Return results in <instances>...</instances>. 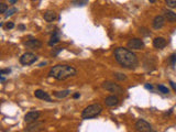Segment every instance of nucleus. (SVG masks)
<instances>
[{
  "instance_id": "obj_1",
  "label": "nucleus",
  "mask_w": 176,
  "mask_h": 132,
  "mask_svg": "<svg viewBox=\"0 0 176 132\" xmlns=\"http://www.w3.org/2000/svg\"><path fill=\"white\" fill-rule=\"evenodd\" d=\"M115 59L124 68H136L139 64L136 53L124 47H117L115 50Z\"/></svg>"
},
{
  "instance_id": "obj_2",
  "label": "nucleus",
  "mask_w": 176,
  "mask_h": 132,
  "mask_svg": "<svg viewBox=\"0 0 176 132\" xmlns=\"http://www.w3.org/2000/svg\"><path fill=\"white\" fill-rule=\"evenodd\" d=\"M76 74H77V71L73 66L66 65V64H58V65L53 66L50 69L48 76L57 79V80H65L69 77L75 76Z\"/></svg>"
},
{
  "instance_id": "obj_3",
  "label": "nucleus",
  "mask_w": 176,
  "mask_h": 132,
  "mask_svg": "<svg viewBox=\"0 0 176 132\" xmlns=\"http://www.w3.org/2000/svg\"><path fill=\"white\" fill-rule=\"evenodd\" d=\"M103 111V106L99 104H94L90 105V106L86 107L85 109L82 112V118L85 120L87 119H93V118L97 117Z\"/></svg>"
},
{
  "instance_id": "obj_4",
  "label": "nucleus",
  "mask_w": 176,
  "mask_h": 132,
  "mask_svg": "<svg viewBox=\"0 0 176 132\" xmlns=\"http://www.w3.org/2000/svg\"><path fill=\"white\" fill-rule=\"evenodd\" d=\"M103 88H105L106 90L115 94H123V88L118 84H115L113 81H105L103 84Z\"/></svg>"
},
{
  "instance_id": "obj_5",
  "label": "nucleus",
  "mask_w": 176,
  "mask_h": 132,
  "mask_svg": "<svg viewBox=\"0 0 176 132\" xmlns=\"http://www.w3.org/2000/svg\"><path fill=\"white\" fill-rule=\"evenodd\" d=\"M36 61H38V56L33 53H30V52H27V53H24L20 57V63L22 64V65H27V66L32 65V64L35 63Z\"/></svg>"
},
{
  "instance_id": "obj_6",
  "label": "nucleus",
  "mask_w": 176,
  "mask_h": 132,
  "mask_svg": "<svg viewBox=\"0 0 176 132\" xmlns=\"http://www.w3.org/2000/svg\"><path fill=\"white\" fill-rule=\"evenodd\" d=\"M136 130L138 132H152V127L145 120L140 119L136 122Z\"/></svg>"
},
{
  "instance_id": "obj_7",
  "label": "nucleus",
  "mask_w": 176,
  "mask_h": 132,
  "mask_svg": "<svg viewBox=\"0 0 176 132\" xmlns=\"http://www.w3.org/2000/svg\"><path fill=\"white\" fill-rule=\"evenodd\" d=\"M128 47L132 50H142L144 47V42L141 39H131L128 42Z\"/></svg>"
},
{
  "instance_id": "obj_8",
  "label": "nucleus",
  "mask_w": 176,
  "mask_h": 132,
  "mask_svg": "<svg viewBox=\"0 0 176 132\" xmlns=\"http://www.w3.org/2000/svg\"><path fill=\"white\" fill-rule=\"evenodd\" d=\"M40 112L39 111H30L24 116V121L27 123H32V122L38 121L39 117H40Z\"/></svg>"
},
{
  "instance_id": "obj_9",
  "label": "nucleus",
  "mask_w": 176,
  "mask_h": 132,
  "mask_svg": "<svg viewBox=\"0 0 176 132\" xmlns=\"http://www.w3.org/2000/svg\"><path fill=\"white\" fill-rule=\"evenodd\" d=\"M24 45L29 48L35 50V48H40L42 46V42L36 40V39H31V40H28L27 42H24Z\"/></svg>"
},
{
  "instance_id": "obj_10",
  "label": "nucleus",
  "mask_w": 176,
  "mask_h": 132,
  "mask_svg": "<svg viewBox=\"0 0 176 132\" xmlns=\"http://www.w3.org/2000/svg\"><path fill=\"white\" fill-rule=\"evenodd\" d=\"M152 24H153V28L155 29V30H158V29H161L164 27V24H165V19H164V17H162V15H156L155 18H154L153 22H152Z\"/></svg>"
},
{
  "instance_id": "obj_11",
  "label": "nucleus",
  "mask_w": 176,
  "mask_h": 132,
  "mask_svg": "<svg viewBox=\"0 0 176 132\" xmlns=\"http://www.w3.org/2000/svg\"><path fill=\"white\" fill-rule=\"evenodd\" d=\"M34 96L39 99H42V100H45V101L51 102L52 101V99H51L50 95L48 93H45L44 90H41V89H38V90H35L34 92Z\"/></svg>"
},
{
  "instance_id": "obj_12",
  "label": "nucleus",
  "mask_w": 176,
  "mask_h": 132,
  "mask_svg": "<svg viewBox=\"0 0 176 132\" xmlns=\"http://www.w3.org/2000/svg\"><path fill=\"white\" fill-rule=\"evenodd\" d=\"M42 126H43V122H32L30 123L29 127H27L25 129V132H39L41 129H42Z\"/></svg>"
},
{
  "instance_id": "obj_13",
  "label": "nucleus",
  "mask_w": 176,
  "mask_h": 132,
  "mask_svg": "<svg viewBox=\"0 0 176 132\" xmlns=\"http://www.w3.org/2000/svg\"><path fill=\"white\" fill-rule=\"evenodd\" d=\"M166 44H167V42H166V40L164 38H161V36H158V38H155L153 40V45L155 48H164L166 46Z\"/></svg>"
},
{
  "instance_id": "obj_14",
  "label": "nucleus",
  "mask_w": 176,
  "mask_h": 132,
  "mask_svg": "<svg viewBox=\"0 0 176 132\" xmlns=\"http://www.w3.org/2000/svg\"><path fill=\"white\" fill-rule=\"evenodd\" d=\"M105 104H106V106H108V107H115L119 104V99H118V97L115 96V95L108 96L105 99Z\"/></svg>"
},
{
  "instance_id": "obj_15",
  "label": "nucleus",
  "mask_w": 176,
  "mask_h": 132,
  "mask_svg": "<svg viewBox=\"0 0 176 132\" xmlns=\"http://www.w3.org/2000/svg\"><path fill=\"white\" fill-rule=\"evenodd\" d=\"M43 17H44V20L48 21V22H53V21L56 19V13L54 12V11L48 10V11H46V12L44 13V15H43Z\"/></svg>"
},
{
  "instance_id": "obj_16",
  "label": "nucleus",
  "mask_w": 176,
  "mask_h": 132,
  "mask_svg": "<svg viewBox=\"0 0 176 132\" xmlns=\"http://www.w3.org/2000/svg\"><path fill=\"white\" fill-rule=\"evenodd\" d=\"M60 42V34H58L57 31H54V33L51 36V40L48 41V45L50 46H54L56 43Z\"/></svg>"
},
{
  "instance_id": "obj_17",
  "label": "nucleus",
  "mask_w": 176,
  "mask_h": 132,
  "mask_svg": "<svg viewBox=\"0 0 176 132\" xmlns=\"http://www.w3.org/2000/svg\"><path fill=\"white\" fill-rule=\"evenodd\" d=\"M165 18L167 19V21H170V22H175L176 21V13L173 12V11L171 10H165Z\"/></svg>"
},
{
  "instance_id": "obj_18",
  "label": "nucleus",
  "mask_w": 176,
  "mask_h": 132,
  "mask_svg": "<svg viewBox=\"0 0 176 132\" xmlns=\"http://www.w3.org/2000/svg\"><path fill=\"white\" fill-rule=\"evenodd\" d=\"M69 90H62V92H54V96L56 97V98H65V97H67L68 95H69Z\"/></svg>"
},
{
  "instance_id": "obj_19",
  "label": "nucleus",
  "mask_w": 176,
  "mask_h": 132,
  "mask_svg": "<svg viewBox=\"0 0 176 132\" xmlns=\"http://www.w3.org/2000/svg\"><path fill=\"white\" fill-rule=\"evenodd\" d=\"M89 0H72V3H73L75 7H85L88 3Z\"/></svg>"
},
{
  "instance_id": "obj_20",
  "label": "nucleus",
  "mask_w": 176,
  "mask_h": 132,
  "mask_svg": "<svg viewBox=\"0 0 176 132\" xmlns=\"http://www.w3.org/2000/svg\"><path fill=\"white\" fill-rule=\"evenodd\" d=\"M17 12V8H10V9H8L7 11H6V13H5V18H9L10 15H12L13 13H15Z\"/></svg>"
},
{
  "instance_id": "obj_21",
  "label": "nucleus",
  "mask_w": 176,
  "mask_h": 132,
  "mask_svg": "<svg viewBox=\"0 0 176 132\" xmlns=\"http://www.w3.org/2000/svg\"><path fill=\"white\" fill-rule=\"evenodd\" d=\"M113 76L116 77L118 80H121V81L126 80V79H127V76L124 75V74H122V73H115V74H113Z\"/></svg>"
},
{
  "instance_id": "obj_22",
  "label": "nucleus",
  "mask_w": 176,
  "mask_h": 132,
  "mask_svg": "<svg viewBox=\"0 0 176 132\" xmlns=\"http://www.w3.org/2000/svg\"><path fill=\"white\" fill-rule=\"evenodd\" d=\"M157 88H158V90L162 93V94H169V93H170V89L167 88V87L163 86V85H158Z\"/></svg>"
},
{
  "instance_id": "obj_23",
  "label": "nucleus",
  "mask_w": 176,
  "mask_h": 132,
  "mask_svg": "<svg viewBox=\"0 0 176 132\" xmlns=\"http://www.w3.org/2000/svg\"><path fill=\"white\" fill-rule=\"evenodd\" d=\"M166 5L171 8H176V0H165Z\"/></svg>"
},
{
  "instance_id": "obj_24",
  "label": "nucleus",
  "mask_w": 176,
  "mask_h": 132,
  "mask_svg": "<svg viewBox=\"0 0 176 132\" xmlns=\"http://www.w3.org/2000/svg\"><path fill=\"white\" fill-rule=\"evenodd\" d=\"M8 10V8H7V5L3 2L0 3V13H6V11Z\"/></svg>"
},
{
  "instance_id": "obj_25",
  "label": "nucleus",
  "mask_w": 176,
  "mask_h": 132,
  "mask_svg": "<svg viewBox=\"0 0 176 132\" xmlns=\"http://www.w3.org/2000/svg\"><path fill=\"white\" fill-rule=\"evenodd\" d=\"M170 62H171L172 66H174L176 64V54H173V55H171V57H170Z\"/></svg>"
},
{
  "instance_id": "obj_26",
  "label": "nucleus",
  "mask_w": 176,
  "mask_h": 132,
  "mask_svg": "<svg viewBox=\"0 0 176 132\" xmlns=\"http://www.w3.org/2000/svg\"><path fill=\"white\" fill-rule=\"evenodd\" d=\"M61 51H63V47H57V48L55 50V51H53V52H52V55H53V56H56L58 53H60Z\"/></svg>"
},
{
  "instance_id": "obj_27",
  "label": "nucleus",
  "mask_w": 176,
  "mask_h": 132,
  "mask_svg": "<svg viewBox=\"0 0 176 132\" xmlns=\"http://www.w3.org/2000/svg\"><path fill=\"white\" fill-rule=\"evenodd\" d=\"M10 72H11L10 68L1 69V71H0V75H5V74H10Z\"/></svg>"
},
{
  "instance_id": "obj_28",
  "label": "nucleus",
  "mask_w": 176,
  "mask_h": 132,
  "mask_svg": "<svg viewBox=\"0 0 176 132\" xmlns=\"http://www.w3.org/2000/svg\"><path fill=\"white\" fill-rule=\"evenodd\" d=\"M6 28H7L8 30H9V29H13V28H15V23H13V22H8L7 26H6Z\"/></svg>"
},
{
  "instance_id": "obj_29",
  "label": "nucleus",
  "mask_w": 176,
  "mask_h": 132,
  "mask_svg": "<svg viewBox=\"0 0 176 132\" xmlns=\"http://www.w3.org/2000/svg\"><path fill=\"white\" fill-rule=\"evenodd\" d=\"M145 31H148V30H146V29H144V28H141V29H140V33H143L144 35H149L150 33H149V32H145Z\"/></svg>"
},
{
  "instance_id": "obj_30",
  "label": "nucleus",
  "mask_w": 176,
  "mask_h": 132,
  "mask_svg": "<svg viewBox=\"0 0 176 132\" xmlns=\"http://www.w3.org/2000/svg\"><path fill=\"white\" fill-rule=\"evenodd\" d=\"M170 84H171L172 88H173L174 90L176 92V84H175V83H174V81H172V80H170Z\"/></svg>"
},
{
  "instance_id": "obj_31",
  "label": "nucleus",
  "mask_w": 176,
  "mask_h": 132,
  "mask_svg": "<svg viewBox=\"0 0 176 132\" xmlns=\"http://www.w3.org/2000/svg\"><path fill=\"white\" fill-rule=\"evenodd\" d=\"M145 88H146V89H150V90H152V89H153V86H152L151 84H145Z\"/></svg>"
},
{
  "instance_id": "obj_32",
  "label": "nucleus",
  "mask_w": 176,
  "mask_h": 132,
  "mask_svg": "<svg viewBox=\"0 0 176 132\" xmlns=\"http://www.w3.org/2000/svg\"><path fill=\"white\" fill-rule=\"evenodd\" d=\"M73 97H74L75 99H76V98H79V97H81V94H79V93H76V94H74Z\"/></svg>"
},
{
  "instance_id": "obj_33",
  "label": "nucleus",
  "mask_w": 176,
  "mask_h": 132,
  "mask_svg": "<svg viewBox=\"0 0 176 132\" xmlns=\"http://www.w3.org/2000/svg\"><path fill=\"white\" fill-rule=\"evenodd\" d=\"M18 28H19V29H20V30H25V26H23V24H20V26H19V27H18Z\"/></svg>"
},
{
  "instance_id": "obj_34",
  "label": "nucleus",
  "mask_w": 176,
  "mask_h": 132,
  "mask_svg": "<svg viewBox=\"0 0 176 132\" xmlns=\"http://www.w3.org/2000/svg\"><path fill=\"white\" fill-rule=\"evenodd\" d=\"M18 0H9V2L11 3V5H15V3H17Z\"/></svg>"
},
{
  "instance_id": "obj_35",
  "label": "nucleus",
  "mask_w": 176,
  "mask_h": 132,
  "mask_svg": "<svg viewBox=\"0 0 176 132\" xmlns=\"http://www.w3.org/2000/svg\"><path fill=\"white\" fill-rule=\"evenodd\" d=\"M45 64H46V62H43V63H41L39 66H40V67H42V66H43V65H45Z\"/></svg>"
},
{
  "instance_id": "obj_36",
  "label": "nucleus",
  "mask_w": 176,
  "mask_h": 132,
  "mask_svg": "<svg viewBox=\"0 0 176 132\" xmlns=\"http://www.w3.org/2000/svg\"><path fill=\"white\" fill-rule=\"evenodd\" d=\"M150 2H155V0H149Z\"/></svg>"
}]
</instances>
